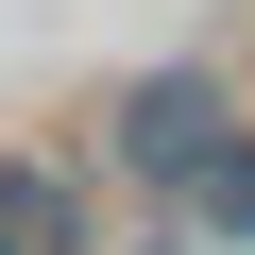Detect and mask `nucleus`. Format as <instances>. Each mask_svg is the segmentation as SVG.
<instances>
[{
    "label": "nucleus",
    "mask_w": 255,
    "mask_h": 255,
    "mask_svg": "<svg viewBox=\"0 0 255 255\" xmlns=\"http://www.w3.org/2000/svg\"><path fill=\"white\" fill-rule=\"evenodd\" d=\"M102 153L136 170V187H170V204H187V187L238 153V85H221V68H136V85L102 102Z\"/></svg>",
    "instance_id": "1"
},
{
    "label": "nucleus",
    "mask_w": 255,
    "mask_h": 255,
    "mask_svg": "<svg viewBox=\"0 0 255 255\" xmlns=\"http://www.w3.org/2000/svg\"><path fill=\"white\" fill-rule=\"evenodd\" d=\"M0 221H17L34 255H102V221H85V187H68L51 153H0Z\"/></svg>",
    "instance_id": "2"
},
{
    "label": "nucleus",
    "mask_w": 255,
    "mask_h": 255,
    "mask_svg": "<svg viewBox=\"0 0 255 255\" xmlns=\"http://www.w3.org/2000/svg\"><path fill=\"white\" fill-rule=\"evenodd\" d=\"M187 221H204V238H255V136H238V153L187 187Z\"/></svg>",
    "instance_id": "3"
},
{
    "label": "nucleus",
    "mask_w": 255,
    "mask_h": 255,
    "mask_svg": "<svg viewBox=\"0 0 255 255\" xmlns=\"http://www.w3.org/2000/svg\"><path fill=\"white\" fill-rule=\"evenodd\" d=\"M0 255H34V238H17V221H0Z\"/></svg>",
    "instance_id": "4"
}]
</instances>
